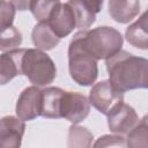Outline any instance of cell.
<instances>
[{"instance_id":"obj_1","label":"cell","mask_w":148,"mask_h":148,"mask_svg":"<svg viewBox=\"0 0 148 148\" xmlns=\"http://www.w3.org/2000/svg\"><path fill=\"white\" fill-rule=\"evenodd\" d=\"M109 82L124 94L128 90L146 89L148 87V60L120 50L105 60Z\"/></svg>"},{"instance_id":"obj_2","label":"cell","mask_w":148,"mask_h":148,"mask_svg":"<svg viewBox=\"0 0 148 148\" xmlns=\"http://www.w3.org/2000/svg\"><path fill=\"white\" fill-rule=\"evenodd\" d=\"M68 71L73 81L79 86H92L98 76L97 60L84 49L82 30L77 31L68 45Z\"/></svg>"},{"instance_id":"obj_3","label":"cell","mask_w":148,"mask_h":148,"mask_svg":"<svg viewBox=\"0 0 148 148\" xmlns=\"http://www.w3.org/2000/svg\"><path fill=\"white\" fill-rule=\"evenodd\" d=\"M82 43L92 58L106 60L121 50L124 37L117 29L103 25L91 30H82Z\"/></svg>"},{"instance_id":"obj_4","label":"cell","mask_w":148,"mask_h":148,"mask_svg":"<svg viewBox=\"0 0 148 148\" xmlns=\"http://www.w3.org/2000/svg\"><path fill=\"white\" fill-rule=\"evenodd\" d=\"M21 68L22 74L36 87L47 86L57 76V67L51 57L37 49H24Z\"/></svg>"},{"instance_id":"obj_5","label":"cell","mask_w":148,"mask_h":148,"mask_svg":"<svg viewBox=\"0 0 148 148\" xmlns=\"http://www.w3.org/2000/svg\"><path fill=\"white\" fill-rule=\"evenodd\" d=\"M88 99L98 112L108 116L116 105L124 102V94L117 91L109 80H103L92 86Z\"/></svg>"},{"instance_id":"obj_6","label":"cell","mask_w":148,"mask_h":148,"mask_svg":"<svg viewBox=\"0 0 148 148\" xmlns=\"http://www.w3.org/2000/svg\"><path fill=\"white\" fill-rule=\"evenodd\" d=\"M90 112V103L86 95L77 91H65L60 102V117L77 125Z\"/></svg>"},{"instance_id":"obj_7","label":"cell","mask_w":148,"mask_h":148,"mask_svg":"<svg viewBox=\"0 0 148 148\" xmlns=\"http://www.w3.org/2000/svg\"><path fill=\"white\" fill-rule=\"evenodd\" d=\"M15 112L22 121H29L39 117L42 113V89L36 86L27 87L17 98Z\"/></svg>"},{"instance_id":"obj_8","label":"cell","mask_w":148,"mask_h":148,"mask_svg":"<svg viewBox=\"0 0 148 148\" xmlns=\"http://www.w3.org/2000/svg\"><path fill=\"white\" fill-rule=\"evenodd\" d=\"M47 24L59 39L67 37L76 28L75 14L71 5L58 1L47 20Z\"/></svg>"},{"instance_id":"obj_9","label":"cell","mask_w":148,"mask_h":148,"mask_svg":"<svg viewBox=\"0 0 148 148\" xmlns=\"http://www.w3.org/2000/svg\"><path fill=\"white\" fill-rule=\"evenodd\" d=\"M106 117L109 130L119 135L127 134L139 123V117L135 110L124 102L116 105Z\"/></svg>"},{"instance_id":"obj_10","label":"cell","mask_w":148,"mask_h":148,"mask_svg":"<svg viewBox=\"0 0 148 148\" xmlns=\"http://www.w3.org/2000/svg\"><path fill=\"white\" fill-rule=\"evenodd\" d=\"M24 131L25 124L17 117L0 118V148H21Z\"/></svg>"},{"instance_id":"obj_11","label":"cell","mask_w":148,"mask_h":148,"mask_svg":"<svg viewBox=\"0 0 148 148\" xmlns=\"http://www.w3.org/2000/svg\"><path fill=\"white\" fill-rule=\"evenodd\" d=\"M74 10L76 18V28L81 30H88L89 27L96 21V14L101 12L103 1L92 0H71L68 1Z\"/></svg>"},{"instance_id":"obj_12","label":"cell","mask_w":148,"mask_h":148,"mask_svg":"<svg viewBox=\"0 0 148 148\" xmlns=\"http://www.w3.org/2000/svg\"><path fill=\"white\" fill-rule=\"evenodd\" d=\"M23 52L24 49H16L0 54V84H6L17 75H22Z\"/></svg>"},{"instance_id":"obj_13","label":"cell","mask_w":148,"mask_h":148,"mask_svg":"<svg viewBox=\"0 0 148 148\" xmlns=\"http://www.w3.org/2000/svg\"><path fill=\"white\" fill-rule=\"evenodd\" d=\"M141 3L136 0L131 1H119L110 0L108 2L110 16L118 23H130L140 13Z\"/></svg>"},{"instance_id":"obj_14","label":"cell","mask_w":148,"mask_h":148,"mask_svg":"<svg viewBox=\"0 0 148 148\" xmlns=\"http://www.w3.org/2000/svg\"><path fill=\"white\" fill-rule=\"evenodd\" d=\"M65 90L59 87H46L42 89V113L40 116L49 119H59L60 102Z\"/></svg>"},{"instance_id":"obj_15","label":"cell","mask_w":148,"mask_h":148,"mask_svg":"<svg viewBox=\"0 0 148 148\" xmlns=\"http://www.w3.org/2000/svg\"><path fill=\"white\" fill-rule=\"evenodd\" d=\"M148 20L147 12H145L140 18L130 24L125 31L126 40L134 47L147 50L148 49Z\"/></svg>"},{"instance_id":"obj_16","label":"cell","mask_w":148,"mask_h":148,"mask_svg":"<svg viewBox=\"0 0 148 148\" xmlns=\"http://www.w3.org/2000/svg\"><path fill=\"white\" fill-rule=\"evenodd\" d=\"M31 39L37 50L49 51L56 47L60 39L54 35V32L49 27L47 22H38L31 32Z\"/></svg>"},{"instance_id":"obj_17","label":"cell","mask_w":148,"mask_h":148,"mask_svg":"<svg viewBox=\"0 0 148 148\" xmlns=\"http://www.w3.org/2000/svg\"><path fill=\"white\" fill-rule=\"evenodd\" d=\"M94 135L92 133L79 125H72L67 133V148H91Z\"/></svg>"},{"instance_id":"obj_18","label":"cell","mask_w":148,"mask_h":148,"mask_svg":"<svg viewBox=\"0 0 148 148\" xmlns=\"http://www.w3.org/2000/svg\"><path fill=\"white\" fill-rule=\"evenodd\" d=\"M125 140L127 148H148V126L146 116L127 133Z\"/></svg>"},{"instance_id":"obj_19","label":"cell","mask_w":148,"mask_h":148,"mask_svg":"<svg viewBox=\"0 0 148 148\" xmlns=\"http://www.w3.org/2000/svg\"><path fill=\"white\" fill-rule=\"evenodd\" d=\"M22 34L16 27L6 28L0 31V51L8 52L16 50L22 44Z\"/></svg>"},{"instance_id":"obj_20","label":"cell","mask_w":148,"mask_h":148,"mask_svg":"<svg viewBox=\"0 0 148 148\" xmlns=\"http://www.w3.org/2000/svg\"><path fill=\"white\" fill-rule=\"evenodd\" d=\"M57 1H29V9L38 22H47Z\"/></svg>"},{"instance_id":"obj_21","label":"cell","mask_w":148,"mask_h":148,"mask_svg":"<svg viewBox=\"0 0 148 148\" xmlns=\"http://www.w3.org/2000/svg\"><path fill=\"white\" fill-rule=\"evenodd\" d=\"M91 148H127L126 140L119 134H104L99 136Z\"/></svg>"},{"instance_id":"obj_22","label":"cell","mask_w":148,"mask_h":148,"mask_svg":"<svg viewBox=\"0 0 148 148\" xmlns=\"http://www.w3.org/2000/svg\"><path fill=\"white\" fill-rule=\"evenodd\" d=\"M16 8L12 1H0V31L13 25Z\"/></svg>"},{"instance_id":"obj_23","label":"cell","mask_w":148,"mask_h":148,"mask_svg":"<svg viewBox=\"0 0 148 148\" xmlns=\"http://www.w3.org/2000/svg\"><path fill=\"white\" fill-rule=\"evenodd\" d=\"M13 2V5H14V7L17 9H20V10H24V9H27V7H29V1H12Z\"/></svg>"}]
</instances>
